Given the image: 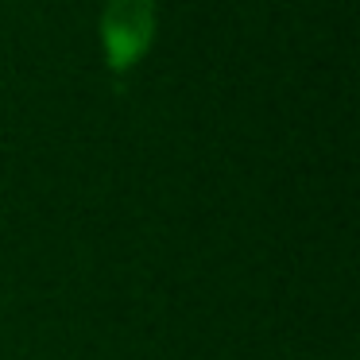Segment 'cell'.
Returning <instances> with one entry per match:
<instances>
[{"label": "cell", "mask_w": 360, "mask_h": 360, "mask_svg": "<svg viewBox=\"0 0 360 360\" xmlns=\"http://www.w3.org/2000/svg\"><path fill=\"white\" fill-rule=\"evenodd\" d=\"M155 0H105L101 55L112 74H128L155 43Z\"/></svg>", "instance_id": "1"}]
</instances>
